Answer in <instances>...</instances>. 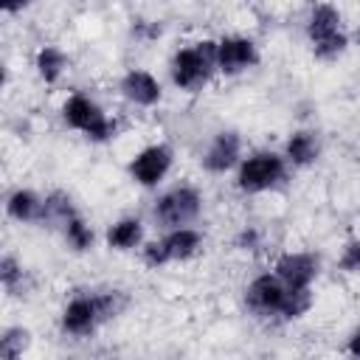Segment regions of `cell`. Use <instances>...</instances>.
<instances>
[{
  "label": "cell",
  "instance_id": "1",
  "mask_svg": "<svg viewBox=\"0 0 360 360\" xmlns=\"http://www.w3.org/2000/svg\"><path fill=\"white\" fill-rule=\"evenodd\" d=\"M127 304L129 301L121 290L76 292L59 312V329L70 338H90L101 323L118 318Z\"/></svg>",
  "mask_w": 360,
  "mask_h": 360
},
{
  "label": "cell",
  "instance_id": "2",
  "mask_svg": "<svg viewBox=\"0 0 360 360\" xmlns=\"http://www.w3.org/2000/svg\"><path fill=\"white\" fill-rule=\"evenodd\" d=\"M315 295L312 292H290L273 270L259 273L245 287V304L253 315L262 318H281V321H298L312 309Z\"/></svg>",
  "mask_w": 360,
  "mask_h": 360
},
{
  "label": "cell",
  "instance_id": "3",
  "mask_svg": "<svg viewBox=\"0 0 360 360\" xmlns=\"http://www.w3.org/2000/svg\"><path fill=\"white\" fill-rule=\"evenodd\" d=\"M217 73V39L205 37L183 45L169 59V79L183 93H200Z\"/></svg>",
  "mask_w": 360,
  "mask_h": 360
},
{
  "label": "cell",
  "instance_id": "4",
  "mask_svg": "<svg viewBox=\"0 0 360 360\" xmlns=\"http://www.w3.org/2000/svg\"><path fill=\"white\" fill-rule=\"evenodd\" d=\"M307 42L312 48V56L321 62H332L346 53L349 48V34L343 28V14L332 3H318L309 8L307 17Z\"/></svg>",
  "mask_w": 360,
  "mask_h": 360
},
{
  "label": "cell",
  "instance_id": "5",
  "mask_svg": "<svg viewBox=\"0 0 360 360\" xmlns=\"http://www.w3.org/2000/svg\"><path fill=\"white\" fill-rule=\"evenodd\" d=\"M62 124L93 143H110L118 135V121L104 112V107L87 93H70L62 101Z\"/></svg>",
  "mask_w": 360,
  "mask_h": 360
},
{
  "label": "cell",
  "instance_id": "6",
  "mask_svg": "<svg viewBox=\"0 0 360 360\" xmlns=\"http://www.w3.org/2000/svg\"><path fill=\"white\" fill-rule=\"evenodd\" d=\"M287 174H290V166H287L281 152L256 149L248 158H242V163L236 166L233 183H236V188L242 194L253 197V194H264V191H273V188L284 186Z\"/></svg>",
  "mask_w": 360,
  "mask_h": 360
},
{
  "label": "cell",
  "instance_id": "7",
  "mask_svg": "<svg viewBox=\"0 0 360 360\" xmlns=\"http://www.w3.org/2000/svg\"><path fill=\"white\" fill-rule=\"evenodd\" d=\"M202 191L191 183H177L172 188H166L155 205H152V217L163 231L172 228H191L200 214H202Z\"/></svg>",
  "mask_w": 360,
  "mask_h": 360
},
{
  "label": "cell",
  "instance_id": "8",
  "mask_svg": "<svg viewBox=\"0 0 360 360\" xmlns=\"http://www.w3.org/2000/svg\"><path fill=\"white\" fill-rule=\"evenodd\" d=\"M202 245H205V236L194 225L191 228H172V231H163V236H158L152 242H143L141 259H143L146 267L158 270V267H166V264H174V262L194 259L202 250Z\"/></svg>",
  "mask_w": 360,
  "mask_h": 360
},
{
  "label": "cell",
  "instance_id": "9",
  "mask_svg": "<svg viewBox=\"0 0 360 360\" xmlns=\"http://www.w3.org/2000/svg\"><path fill=\"white\" fill-rule=\"evenodd\" d=\"M172 163H174V149L169 143L158 141V143H146L143 149H138L129 158L127 174L141 188H158L166 180V174L172 172Z\"/></svg>",
  "mask_w": 360,
  "mask_h": 360
},
{
  "label": "cell",
  "instance_id": "10",
  "mask_svg": "<svg viewBox=\"0 0 360 360\" xmlns=\"http://www.w3.org/2000/svg\"><path fill=\"white\" fill-rule=\"evenodd\" d=\"M273 273L290 292H312L321 276V259L312 250H284L276 256Z\"/></svg>",
  "mask_w": 360,
  "mask_h": 360
},
{
  "label": "cell",
  "instance_id": "11",
  "mask_svg": "<svg viewBox=\"0 0 360 360\" xmlns=\"http://www.w3.org/2000/svg\"><path fill=\"white\" fill-rule=\"evenodd\" d=\"M259 59V45L248 34H225L217 39V73L222 76H242L256 68Z\"/></svg>",
  "mask_w": 360,
  "mask_h": 360
},
{
  "label": "cell",
  "instance_id": "12",
  "mask_svg": "<svg viewBox=\"0 0 360 360\" xmlns=\"http://www.w3.org/2000/svg\"><path fill=\"white\" fill-rule=\"evenodd\" d=\"M242 163V135L236 129H219L211 135L208 146L200 155V166L208 174H228L236 172Z\"/></svg>",
  "mask_w": 360,
  "mask_h": 360
},
{
  "label": "cell",
  "instance_id": "13",
  "mask_svg": "<svg viewBox=\"0 0 360 360\" xmlns=\"http://www.w3.org/2000/svg\"><path fill=\"white\" fill-rule=\"evenodd\" d=\"M118 93L124 101H129L132 107H141V110L158 107L163 98V87H160L158 76L146 68H129L118 79Z\"/></svg>",
  "mask_w": 360,
  "mask_h": 360
},
{
  "label": "cell",
  "instance_id": "14",
  "mask_svg": "<svg viewBox=\"0 0 360 360\" xmlns=\"http://www.w3.org/2000/svg\"><path fill=\"white\" fill-rule=\"evenodd\" d=\"M281 155H284L287 166H292V169H307V166H312V163L321 158V135H318L315 129H307V127L292 129V132L287 135V141H284Z\"/></svg>",
  "mask_w": 360,
  "mask_h": 360
},
{
  "label": "cell",
  "instance_id": "15",
  "mask_svg": "<svg viewBox=\"0 0 360 360\" xmlns=\"http://www.w3.org/2000/svg\"><path fill=\"white\" fill-rule=\"evenodd\" d=\"M42 214H45V197L37 194L34 188H14L8 191L6 197V217L14 219V222H22V225H37L42 222Z\"/></svg>",
  "mask_w": 360,
  "mask_h": 360
},
{
  "label": "cell",
  "instance_id": "16",
  "mask_svg": "<svg viewBox=\"0 0 360 360\" xmlns=\"http://www.w3.org/2000/svg\"><path fill=\"white\" fill-rule=\"evenodd\" d=\"M104 242L110 250H118V253H129L135 248H143V222L138 217H121L107 228Z\"/></svg>",
  "mask_w": 360,
  "mask_h": 360
},
{
  "label": "cell",
  "instance_id": "17",
  "mask_svg": "<svg viewBox=\"0 0 360 360\" xmlns=\"http://www.w3.org/2000/svg\"><path fill=\"white\" fill-rule=\"evenodd\" d=\"M68 68H70V56L59 45H51L48 42V45H39L37 48V53H34V70H37L39 82L56 84L65 76Z\"/></svg>",
  "mask_w": 360,
  "mask_h": 360
},
{
  "label": "cell",
  "instance_id": "18",
  "mask_svg": "<svg viewBox=\"0 0 360 360\" xmlns=\"http://www.w3.org/2000/svg\"><path fill=\"white\" fill-rule=\"evenodd\" d=\"M62 239H65V245L73 250V253H87L90 248H93V242H96V233H93V228H90V222L76 211L62 228Z\"/></svg>",
  "mask_w": 360,
  "mask_h": 360
},
{
  "label": "cell",
  "instance_id": "19",
  "mask_svg": "<svg viewBox=\"0 0 360 360\" xmlns=\"http://www.w3.org/2000/svg\"><path fill=\"white\" fill-rule=\"evenodd\" d=\"M79 208L73 205V197L62 188H53L45 194V214H42V222L53 225V228H62Z\"/></svg>",
  "mask_w": 360,
  "mask_h": 360
},
{
  "label": "cell",
  "instance_id": "20",
  "mask_svg": "<svg viewBox=\"0 0 360 360\" xmlns=\"http://www.w3.org/2000/svg\"><path fill=\"white\" fill-rule=\"evenodd\" d=\"M31 329L28 326H6L0 332V360H22V354L31 349Z\"/></svg>",
  "mask_w": 360,
  "mask_h": 360
},
{
  "label": "cell",
  "instance_id": "21",
  "mask_svg": "<svg viewBox=\"0 0 360 360\" xmlns=\"http://www.w3.org/2000/svg\"><path fill=\"white\" fill-rule=\"evenodd\" d=\"M25 278H28V270L22 267V262L14 253H6L0 259V284H3L6 295H22Z\"/></svg>",
  "mask_w": 360,
  "mask_h": 360
},
{
  "label": "cell",
  "instance_id": "22",
  "mask_svg": "<svg viewBox=\"0 0 360 360\" xmlns=\"http://www.w3.org/2000/svg\"><path fill=\"white\" fill-rule=\"evenodd\" d=\"M338 267L343 273H360V236L349 239L338 256Z\"/></svg>",
  "mask_w": 360,
  "mask_h": 360
},
{
  "label": "cell",
  "instance_id": "23",
  "mask_svg": "<svg viewBox=\"0 0 360 360\" xmlns=\"http://www.w3.org/2000/svg\"><path fill=\"white\" fill-rule=\"evenodd\" d=\"M259 242H262V236H259V231H256L253 225L242 228V231L236 233V239H233V245H236L239 250H256V248H259Z\"/></svg>",
  "mask_w": 360,
  "mask_h": 360
},
{
  "label": "cell",
  "instance_id": "24",
  "mask_svg": "<svg viewBox=\"0 0 360 360\" xmlns=\"http://www.w3.org/2000/svg\"><path fill=\"white\" fill-rule=\"evenodd\" d=\"M346 354L352 360H360V326H354L352 335L346 338Z\"/></svg>",
  "mask_w": 360,
  "mask_h": 360
},
{
  "label": "cell",
  "instance_id": "25",
  "mask_svg": "<svg viewBox=\"0 0 360 360\" xmlns=\"http://www.w3.org/2000/svg\"><path fill=\"white\" fill-rule=\"evenodd\" d=\"M357 39H360V25H357Z\"/></svg>",
  "mask_w": 360,
  "mask_h": 360
}]
</instances>
